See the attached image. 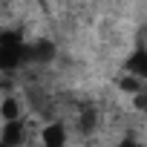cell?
<instances>
[{
	"label": "cell",
	"mask_w": 147,
	"mask_h": 147,
	"mask_svg": "<svg viewBox=\"0 0 147 147\" xmlns=\"http://www.w3.org/2000/svg\"><path fill=\"white\" fill-rule=\"evenodd\" d=\"M26 40L15 32H0V72H18L20 66H26Z\"/></svg>",
	"instance_id": "obj_1"
},
{
	"label": "cell",
	"mask_w": 147,
	"mask_h": 147,
	"mask_svg": "<svg viewBox=\"0 0 147 147\" xmlns=\"http://www.w3.org/2000/svg\"><path fill=\"white\" fill-rule=\"evenodd\" d=\"M124 72L133 75V78H138V81H147V43H144V40H138V43L133 46V52L127 55Z\"/></svg>",
	"instance_id": "obj_2"
},
{
	"label": "cell",
	"mask_w": 147,
	"mask_h": 147,
	"mask_svg": "<svg viewBox=\"0 0 147 147\" xmlns=\"http://www.w3.org/2000/svg\"><path fill=\"white\" fill-rule=\"evenodd\" d=\"M26 141V121L15 118V121H3L0 130V147H23Z\"/></svg>",
	"instance_id": "obj_3"
},
{
	"label": "cell",
	"mask_w": 147,
	"mask_h": 147,
	"mask_svg": "<svg viewBox=\"0 0 147 147\" xmlns=\"http://www.w3.org/2000/svg\"><path fill=\"white\" fill-rule=\"evenodd\" d=\"M69 144V133L61 121H49L40 127V147H66Z\"/></svg>",
	"instance_id": "obj_4"
},
{
	"label": "cell",
	"mask_w": 147,
	"mask_h": 147,
	"mask_svg": "<svg viewBox=\"0 0 147 147\" xmlns=\"http://www.w3.org/2000/svg\"><path fill=\"white\" fill-rule=\"evenodd\" d=\"M55 43L52 40H26V58H29V63H52V58H55Z\"/></svg>",
	"instance_id": "obj_5"
},
{
	"label": "cell",
	"mask_w": 147,
	"mask_h": 147,
	"mask_svg": "<svg viewBox=\"0 0 147 147\" xmlns=\"http://www.w3.org/2000/svg\"><path fill=\"white\" fill-rule=\"evenodd\" d=\"M0 118L3 121H15V118H23V101L9 95L3 98V104H0Z\"/></svg>",
	"instance_id": "obj_6"
},
{
	"label": "cell",
	"mask_w": 147,
	"mask_h": 147,
	"mask_svg": "<svg viewBox=\"0 0 147 147\" xmlns=\"http://www.w3.org/2000/svg\"><path fill=\"white\" fill-rule=\"evenodd\" d=\"M95 124H98V113L92 110V107H84L81 110V115H78V127H81V133H92L95 130Z\"/></svg>",
	"instance_id": "obj_7"
},
{
	"label": "cell",
	"mask_w": 147,
	"mask_h": 147,
	"mask_svg": "<svg viewBox=\"0 0 147 147\" xmlns=\"http://www.w3.org/2000/svg\"><path fill=\"white\" fill-rule=\"evenodd\" d=\"M144 84H147V81H138V78H133V75H127V72H124L121 81H118V90H121V92H127V95H136Z\"/></svg>",
	"instance_id": "obj_8"
},
{
	"label": "cell",
	"mask_w": 147,
	"mask_h": 147,
	"mask_svg": "<svg viewBox=\"0 0 147 147\" xmlns=\"http://www.w3.org/2000/svg\"><path fill=\"white\" fill-rule=\"evenodd\" d=\"M133 107H136L138 113H147V87H141V90L133 95Z\"/></svg>",
	"instance_id": "obj_9"
},
{
	"label": "cell",
	"mask_w": 147,
	"mask_h": 147,
	"mask_svg": "<svg viewBox=\"0 0 147 147\" xmlns=\"http://www.w3.org/2000/svg\"><path fill=\"white\" fill-rule=\"evenodd\" d=\"M115 147H144V144H138L136 138H121V141H118Z\"/></svg>",
	"instance_id": "obj_10"
},
{
	"label": "cell",
	"mask_w": 147,
	"mask_h": 147,
	"mask_svg": "<svg viewBox=\"0 0 147 147\" xmlns=\"http://www.w3.org/2000/svg\"><path fill=\"white\" fill-rule=\"evenodd\" d=\"M138 40H144V43H147V23L141 26V35H138Z\"/></svg>",
	"instance_id": "obj_11"
}]
</instances>
